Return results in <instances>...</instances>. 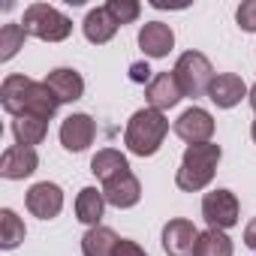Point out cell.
<instances>
[{"instance_id": "obj_20", "label": "cell", "mask_w": 256, "mask_h": 256, "mask_svg": "<svg viewBox=\"0 0 256 256\" xmlns=\"http://www.w3.org/2000/svg\"><path fill=\"white\" fill-rule=\"evenodd\" d=\"M102 211H106V196L102 190L96 187H82L78 196H76V217L88 226H100L102 220Z\"/></svg>"}, {"instance_id": "obj_29", "label": "cell", "mask_w": 256, "mask_h": 256, "mask_svg": "<svg viewBox=\"0 0 256 256\" xmlns=\"http://www.w3.org/2000/svg\"><path fill=\"white\" fill-rule=\"evenodd\" d=\"M130 78L139 82V84H145V82H151L154 76H151V66H148V64H133V66H130Z\"/></svg>"}, {"instance_id": "obj_23", "label": "cell", "mask_w": 256, "mask_h": 256, "mask_svg": "<svg viewBox=\"0 0 256 256\" xmlns=\"http://www.w3.org/2000/svg\"><path fill=\"white\" fill-rule=\"evenodd\" d=\"M28 229H24V220L12 211V208H4L0 211V247L4 250H16L22 241H24Z\"/></svg>"}, {"instance_id": "obj_12", "label": "cell", "mask_w": 256, "mask_h": 256, "mask_svg": "<svg viewBox=\"0 0 256 256\" xmlns=\"http://www.w3.org/2000/svg\"><path fill=\"white\" fill-rule=\"evenodd\" d=\"M40 166V157L34 148H24V145H12L4 151L0 157V175L6 181H22V178H30Z\"/></svg>"}, {"instance_id": "obj_6", "label": "cell", "mask_w": 256, "mask_h": 256, "mask_svg": "<svg viewBox=\"0 0 256 256\" xmlns=\"http://www.w3.org/2000/svg\"><path fill=\"white\" fill-rule=\"evenodd\" d=\"M94 139H96V124H94L90 114L72 112L70 118H64V124H60V145H64V151L82 154V151H88L94 145Z\"/></svg>"}, {"instance_id": "obj_8", "label": "cell", "mask_w": 256, "mask_h": 256, "mask_svg": "<svg viewBox=\"0 0 256 256\" xmlns=\"http://www.w3.org/2000/svg\"><path fill=\"white\" fill-rule=\"evenodd\" d=\"M24 202H28V211H30L34 217H40V220H54V217L64 211V190H60L58 184H52V181H40V184H34V187L28 190Z\"/></svg>"}, {"instance_id": "obj_25", "label": "cell", "mask_w": 256, "mask_h": 256, "mask_svg": "<svg viewBox=\"0 0 256 256\" xmlns=\"http://www.w3.org/2000/svg\"><path fill=\"white\" fill-rule=\"evenodd\" d=\"M24 40H28V30L22 24H16V22L4 24L0 28V60L4 64L12 60L18 54V48H24Z\"/></svg>"}, {"instance_id": "obj_14", "label": "cell", "mask_w": 256, "mask_h": 256, "mask_svg": "<svg viewBox=\"0 0 256 256\" xmlns=\"http://www.w3.org/2000/svg\"><path fill=\"white\" fill-rule=\"evenodd\" d=\"M42 82H46L48 90L58 96V102H76V100H82V94H84V78H82L78 70H72V66H58V70H52Z\"/></svg>"}, {"instance_id": "obj_16", "label": "cell", "mask_w": 256, "mask_h": 256, "mask_svg": "<svg viewBox=\"0 0 256 256\" xmlns=\"http://www.w3.org/2000/svg\"><path fill=\"white\" fill-rule=\"evenodd\" d=\"M139 48L145 52V58H166L175 48V34L169 24L163 22H148L139 30Z\"/></svg>"}, {"instance_id": "obj_1", "label": "cell", "mask_w": 256, "mask_h": 256, "mask_svg": "<svg viewBox=\"0 0 256 256\" xmlns=\"http://www.w3.org/2000/svg\"><path fill=\"white\" fill-rule=\"evenodd\" d=\"M169 133V118L157 108H139L124 130V145L136 157H154Z\"/></svg>"}, {"instance_id": "obj_5", "label": "cell", "mask_w": 256, "mask_h": 256, "mask_svg": "<svg viewBox=\"0 0 256 256\" xmlns=\"http://www.w3.org/2000/svg\"><path fill=\"white\" fill-rule=\"evenodd\" d=\"M238 214H241V208H238V196L232 190H211V193H205L202 217H205L208 229H223L226 232V229H232L238 223Z\"/></svg>"}, {"instance_id": "obj_21", "label": "cell", "mask_w": 256, "mask_h": 256, "mask_svg": "<svg viewBox=\"0 0 256 256\" xmlns=\"http://www.w3.org/2000/svg\"><path fill=\"white\" fill-rule=\"evenodd\" d=\"M90 172L100 178V181H108L120 172H130V163H126V157L118 151V148H100L90 160Z\"/></svg>"}, {"instance_id": "obj_31", "label": "cell", "mask_w": 256, "mask_h": 256, "mask_svg": "<svg viewBox=\"0 0 256 256\" xmlns=\"http://www.w3.org/2000/svg\"><path fill=\"white\" fill-rule=\"evenodd\" d=\"M247 100H250V106H253V112H256V84L250 88V94H247Z\"/></svg>"}, {"instance_id": "obj_32", "label": "cell", "mask_w": 256, "mask_h": 256, "mask_svg": "<svg viewBox=\"0 0 256 256\" xmlns=\"http://www.w3.org/2000/svg\"><path fill=\"white\" fill-rule=\"evenodd\" d=\"M250 136H253V142H256V120H253V126H250Z\"/></svg>"}, {"instance_id": "obj_22", "label": "cell", "mask_w": 256, "mask_h": 256, "mask_svg": "<svg viewBox=\"0 0 256 256\" xmlns=\"http://www.w3.org/2000/svg\"><path fill=\"white\" fill-rule=\"evenodd\" d=\"M58 108H60V102H58V96L48 90V84H46V82H36L34 90H30V100H28V112H24V114H36V118H42V120H52V118L58 114Z\"/></svg>"}, {"instance_id": "obj_19", "label": "cell", "mask_w": 256, "mask_h": 256, "mask_svg": "<svg viewBox=\"0 0 256 256\" xmlns=\"http://www.w3.org/2000/svg\"><path fill=\"white\" fill-rule=\"evenodd\" d=\"M12 136H16V145L34 148L48 136V120H42L36 114H18L12 120Z\"/></svg>"}, {"instance_id": "obj_10", "label": "cell", "mask_w": 256, "mask_h": 256, "mask_svg": "<svg viewBox=\"0 0 256 256\" xmlns=\"http://www.w3.org/2000/svg\"><path fill=\"white\" fill-rule=\"evenodd\" d=\"M145 100H148V108H157V112L175 108L184 100V90H181L175 72H157L145 88Z\"/></svg>"}, {"instance_id": "obj_28", "label": "cell", "mask_w": 256, "mask_h": 256, "mask_svg": "<svg viewBox=\"0 0 256 256\" xmlns=\"http://www.w3.org/2000/svg\"><path fill=\"white\" fill-rule=\"evenodd\" d=\"M114 256H148V253L142 250V244H136V241H130V238H120Z\"/></svg>"}, {"instance_id": "obj_3", "label": "cell", "mask_w": 256, "mask_h": 256, "mask_svg": "<svg viewBox=\"0 0 256 256\" xmlns=\"http://www.w3.org/2000/svg\"><path fill=\"white\" fill-rule=\"evenodd\" d=\"M22 28L28 30V36H36L42 42H64L72 34V22L48 4H30L24 10Z\"/></svg>"}, {"instance_id": "obj_27", "label": "cell", "mask_w": 256, "mask_h": 256, "mask_svg": "<svg viewBox=\"0 0 256 256\" xmlns=\"http://www.w3.org/2000/svg\"><path fill=\"white\" fill-rule=\"evenodd\" d=\"M235 22H238L241 30L256 34V0H244L238 6V12H235Z\"/></svg>"}, {"instance_id": "obj_17", "label": "cell", "mask_w": 256, "mask_h": 256, "mask_svg": "<svg viewBox=\"0 0 256 256\" xmlns=\"http://www.w3.org/2000/svg\"><path fill=\"white\" fill-rule=\"evenodd\" d=\"M118 28H120V24L108 16L106 6L90 10V12L84 16V22H82V30H84V36H88V42H94V46H106V42L118 34Z\"/></svg>"}, {"instance_id": "obj_4", "label": "cell", "mask_w": 256, "mask_h": 256, "mask_svg": "<svg viewBox=\"0 0 256 256\" xmlns=\"http://www.w3.org/2000/svg\"><path fill=\"white\" fill-rule=\"evenodd\" d=\"M172 72H175L184 96H205L214 82V66L202 52H184Z\"/></svg>"}, {"instance_id": "obj_15", "label": "cell", "mask_w": 256, "mask_h": 256, "mask_svg": "<svg viewBox=\"0 0 256 256\" xmlns=\"http://www.w3.org/2000/svg\"><path fill=\"white\" fill-rule=\"evenodd\" d=\"M34 84H36L34 78L18 76V72H12V76L4 78V88H0V102H4V108H6L12 118H18V114L28 112V100H30Z\"/></svg>"}, {"instance_id": "obj_26", "label": "cell", "mask_w": 256, "mask_h": 256, "mask_svg": "<svg viewBox=\"0 0 256 256\" xmlns=\"http://www.w3.org/2000/svg\"><path fill=\"white\" fill-rule=\"evenodd\" d=\"M106 10H108V16H112L120 28H124V24H133V22L142 16V4H139V0H108Z\"/></svg>"}, {"instance_id": "obj_18", "label": "cell", "mask_w": 256, "mask_h": 256, "mask_svg": "<svg viewBox=\"0 0 256 256\" xmlns=\"http://www.w3.org/2000/svg\"><path fill=\"white\" fill-rule=\"evenodd\" d=\"M118 244H120V238L108 226H90L82 235V253L84 256H114Z\"/></svg>"}, {"instance_id": "obj_30", "label": "cell", "mask_w": 256, "mask_h": 256, "mask_svg": "<svg viewBox=\"0 0 256 256\" xmlns=\"http://www.w3.org/2000/svg\"><path fill=\"white\" fill-rule=\"evenodd\" d=\"M244 244H247L250 250H256V217L244 226Z\"/></svg>"}, {"instance_id": "obj_9", "label": "cell", "mask_w": 256, "mask_h": 256, "mask_svg": "<svg viewBox=\"0 0 256 256\" xmlns=\"http://www.w3.org/2000/svg\"><path fill=\"white\" fill-rule=\"evenodd\" d=\"M196 241H199V229L184 217H175L163 226V250L169 256H193Z\"/></svg>"}, {"instance_id": "obj_24", "label": "cell", "mask_w": 256, "mask_h": 256, "mask_svg": "<svg viewBox=\"0 0 256 256\" xmlns=\"http://www.w3.org/2000/svg\"><path fill=\"white\" fill-rule=\"evenodd\" d=\"M193 256H232V238L223 229H205L199 232Z\"/></svg>"}, {"instance_id": "obj_2", "label": "cell", "mask_w": 256, "mask_h": 256, "mask_svg": "<svg viewBox=\"0 0 256 256\" xmlns=\"http://www.w3.org/2000/svg\"><path fill=\"white\" fill-rule=\"evenodd\" d=\"M220 157H223V148L214 145V142L187 145V151H184V157H181V166H178V172H175L178 190H184V193H199V190H205V187L214 181V172H217Z\"/></svg>"}, {"instance_id": "obj_11", "label": "cell", "mask_w": 256, "mask_h": 256, "mask_svg": "<svg viewBox=\"0 0 256 256\" xmlns=\"http://www.w3.org/2000/svg\"><path fill=\"white\" fill-rule=\"evenodd\" d=\"M102 196L114 208H133L142 199V184L133 172H120V175L102 181Z\"/></svg>"}, {"instance_id": "obj_7", "label": "cell", "mask_w": 256, "mask_h": 256, "mask_svg": "<svg viewBox=\"0 0 256 256\" xmlns=\"http://www.w3.org/2000/svg\"><path fill=\"white\" fill-rule=\"evenodd\" d=\"M175 133H178V139H184L187 145L211 142V136H214V118H211V112L193 106V108H187V112L178 114V120H175Z\"/></svg>"}, {"instance_id": "obj_13", "label": "cell", "mask_w": 256, "mask_h": 256, "mask_svg": "<svg viewBox=\"0 0 256 256\" xmlns=\"http://www.w3.org/2000/svg\"><path fill=\"white\" fill-rule=\"evenodd\" d=\"M247 94H250V90H247L244 78L235 76V72H220V76H214V82H211V88H208V100H211L217 108H235Z\"/></svg>"}]
</instances>
